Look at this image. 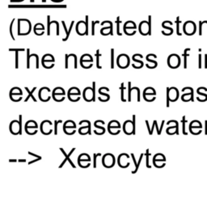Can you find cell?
Masks as SVG:
<instances>
[{
  "label": "cell",
  "mask_w": 207,
  "mask_h": 207,
  "mask_svg": "<svg viewBox=\"0 0 207 207\" xmlns=\"http://www.w3.org/2000/svg\"><path fill=\"white\" fill-rule=\"evenodd\" d=\"M30 49H27V69H29L30 68V57H31V55H30Z\"/></svg>",
  "instance_id": "obj_34"
},
{
  "label": "cell",
  "mask_w": 207,
  "mask_h": 207,
  "mask_svg": "<svg viewBox=\"0 0 207 207\" xmlns=\"http://www.w3.org/2000/svg\"><path fill=\"white\" fill-rule=\"evenodd\" d=\"M52 126H53V123L48 121V120H45L41 122V133L45 135H49L52 133Z\"/></svg>",
  "instance_id": "obj_7"
},
{
  "label": "cell",
  "mask_w": 207,
  "mask_h": 207,
  "mask_svg": "<svg viewBox=\"0 0 207 207\" xmlns=\"http://www.w3.org/2000/svg\"><path fill=\"white\" fill-rule=\"evenodd\" d=\"M150 57H151V54H149V55H147V56H146V59L148 61H150V62H151V63H153L155 67H157V66H158V63H157V61L151 60V58H150Z\"/></svg>",
  "instance_id": "obj_40"
},
{
  "label": "cell",
  "mask_w": 207,
  "mask_h": 207,
  "mask_svg": "<svg viewBox=\"0 0 207 207\" xmlns=\"http://www.w3.org/2000/svg\"><path fill=\"white\" fill-rule=\"evenodd\" d=\"M9 51H15V52H20V51H25V49H9Z\"/></svg>",
  "instance_id": "obj_52"
},
{
  "label": "cell",
  "mask_w": 207,
  "mask_h": 207,
  "mask_svg": "<svg viewBox=\"0 0 207 207\" xmlns=\"http://www.w3.org/2000/svg\"><path fill=\"white\" fill-rule=\"evenodd\" d=\"M86 23L84 21H79L78 22L77 25H76V33L80 36H83L86 35Z\"/></svg>",
  "instance_id": "obj_13"
},
{
  "label": "cell",
  "mask_w": 207,
  "mask_h": 207,
  "mask_svg": "<svg viewBox=\"0 0 207 207\" xmlns=\"http://www.w3.org/2000/svg\"><path fill=\"white\" fill-rule=\"evenodd\" d=\"M100 22L99 21H92V35L94 36L95 35V26L96 25H98Z\"/></svg>",
  "instance_id": "obj_37"
},
{
  "label": "cell",
  "mask_w": 207,
  "mask_h": 207,
  "mask_svg": "<svg viewBox=\"0 0 207 207\" xmlns=\"http://www.w3.org/2000/svg\"><path fill=\"white\" fill-rule=\"evenodd\" d=\"M102 164L106 168H111L115 164V157L113 154H105L102 158Z\"/></svg>",
  "instance_id": "obj_3"
},
{
  "label": "cell",
  "mask_w": 207,
  "mask_h": 207,
  "mask_svg": "<svg viewBox=\"0 0 207 207\" xmlns=\"http://www.w3.org/2000/svg\"><path fill=\"white\" fill-rule=\"evenodd\" d=\"M50 20V16H47V24H48V29H47V35L49 36L50 35V25H51V21L49 20Z\"/></svg>",
  "instance_id": "obj_41"
},
{
  "label": "cell",
  "mask_w": 207,
  "mask_h": 207,
  "mask_svg": "<svg viewBox=\"0 0 207 207\" xmlns=\"http://www.w3.org/2000/svg\"><path fill=\"white\" fill-rule=\"evenodd\" d=\"M117 64L118 67L122 69H126L130 64V57L126 54H120L117 58Z\"/></svg>",
  "instance_id": "obj_2"
},
{
  "label": "cell",
  "mask_w": 207,
  "mask_h": 207,
  "mask_svg": "<svg viewBox=\"0 0 207 207\" xmlns=\"http://www.w3.org/2000/svg\"><path fill=\"white\" fill-rule=\"evenodd\" d=\"M205 134H207V121L206 122V130H205Z\"/></svg>",
  "instance_id": "obj_59"
},
{
  "label": "cell",
  "mask_w": 207,
  "mask_h": 207,
  "mask_svg": "<svg viewBox=\"0 0 207 207\" xmlns=\"http://www.w3.org/2000/svg\"><path fill=\"white\" fill-rule=\"evenodd\" d=\"M189 50H190L189 49H186L184 50V67L185 69L187 68V57L189 56V54L187 53V52L189 51Z\"/></svg>",
  "instance_id": "obj_30"
},
{
  "label": "cell",
  "mask_w": 207,
  "mask_h": 207,
  "mask_svg": "<svg viewBox=\"0 0 207 207\" xmlns=\"http://www.w3.org/2000/svg\"><path fill=\"white\" fill-rule=\"evenodd\" d=\"M60 150H61V151L62 152V154H64V156H65V158H64V160L62 161V163H61V164L59 165V167H59V168H61L62 167L64 166V164H65L68 161V162L70 163V165L72 166V167H73V168H75L76 167H75V165L74 164V163L72 162V160H71V159L70 158V157L71 156V154H72V153H73L74 151L75 150V148H72V149H71V150L70 151V153L68 154L66 153L65 150H64V149H63V148H60Z\"/></svg>",
  "instance_id": "obj_8"
},
{
  "label": "cell",
  "mask_w": 207,
  "mask_h": 207,
  "mask_svg": "<svg viewBox=\"0 0 207 207\" xmlns=\"http://www.w3.org/2000/svg\"><path fill=\"white\" fill-rule=\"evenodd\" d=\"M167 89L168 90L170 101L171 102L176 101V100H178V97H179L178 89H177L176 87H167Z\"/></svg>",
  "instance_id": "obj_12"
},
{
  "label": "cell",
  "mask_w": 207,
  "mask_h": 207,
  "mask_svg": "<svg viewBox=\"0 0 207 207\" xmlns=\"http://www.w3.org/2000/svg\"><path fill=\"white\" fill-rule=\"evenodd\" d=\"M121 127H122V126H121L120 122H118V121H116V120H113V121L109 122V125H108V130H109V132L110 130H120Z\"/></svg>",
  "instance_id": "obj_15"
},
{
  "label": "cell",
  "mask_w": 207,
  "mask_h": 207,
  "mask_svg": "<svg viewBox=\"0 0 207 207\" xmlns=\"http://www.w3.org/2000/svg\"><path fill=\"white\" fill-rule=\"evenodd\" d=\"M25 90H26V92H28V94H29V95H28V96H27V97H26V99L25 100V103L29 101V100L30 99V98H32V99H33V100L34 102H37V99L34 97V96H33V92H34L37 90V87H34V88H33L32 91H30V90H29V88L27 87H25Z\"/></svg>",
  "instance_id": "obj_21"
},
{
  "label": "cell",
  "mask_w": 207,
  "mask_h": 207,
  "mask_svg": "<svg viewBox=\"0 0 207 207\" xmlns=\"http://www.w3.org/2000/svg\"><path fill=\"white\" fill-rule=\"evenodd\" d=\"M180 64V57L176 54H171L167 58V65L172 69L179 67Z\"/></svg>",
  "instance_id": "obj_6"
},
{
  "label": "cell",
  "mask_w": 207,
  "mask_h": 207,
  "mask_svg": "<svg viewBox=\"0 0 207 207\" xmlns=\"http://www.w3.org/2000/svg\"><path fill=\"white\" fill-rule=\"evenodd\" d=\"M143 96H156V92L153 87H146L143 91Z\"/></svg>",
  "instance_id": "obj_23"
},
{
  "label": "cell",
  "mask_w": 207,
  "mask_h": 207,
  "mask_svg": "<svg viewBox=\"0 0 207 207\" xmlns=\"http://www.w3.org/2000/svg\"><path fill=\"white\" fill-rule=\"evenodd\" d=\"M165 162H166V158H165V156H164L163 154H160V153L155 154L154 156V158H153V164H154V166H156V164H157L158 163H165Z\"/></svg>",
  "instance_id": "obj_17"
},
{
  "label": "cell",
  "mask_w": 207,
  "mask_h": 207,
  "mask_svg": "<svg viewBox=\"0 0 207 207\" xmlns=\"http://www.w3.org/2000/svg\"><path fill=\"white\" fill-rule=\"evenodd\" d=\"M133 90H136V91H138L137 89V87H131V82H129L128 83V101H131V92H132V91Z\"/></svg>",
  "instance_id": "obj_24"
},
{
  "label": "cell",
  "mask_w": 207,
  "mask_h": 207,
  "mask_svg": "<svg viewBox=\"0 0 207 207\" xmlns=\"http://www.w3.org/2000/svg\"><path fill=\"white\" fill-rule=\"evenodd\" d=\"M148 26H149V36L151 35V16H148Z\"/></svg>",
  "instance_id": "obj_44"
},
{
  "label": "cell",
  "mask_w": 207,
  "mask_h": 207,
  "mask_svg": "<svg viewBox=\"0 0 207 207\" xmlns=\"http://www.w3.org/2000/svg\"><path fill=\"white\" fill-rule=\"evenodd\" d=\"M14 22H15V19H13L12 22H11V25H10V35H11V37L12 38L13 41H15L16 39H15V37H14V35H13V31H12V27H13V24H14Z\"/></svg>",
  "instance_id": "obj_36"
},
{
  "label": "cell",
  "mask_w": 207,
  "mask_h": 207,
  "mask_svg": "<svg viewBox=\"0 0 207 207\" xmlns=\"http://www.w3.org/2000/svg\"><path fill=\"white\" fill-rule=\"evenodd\" d=\"M101 57V54L100 53V49L96 50V67L98 69H101L102 66L100 64V57Z\"/></svg>",
  "instance_id": "obj_25"
},
{
  "label": "cell",
  "mask_w": 207,
  "mask_h": 207,
  "mask_svg": "<svg viewBox=\"0 0 207 207\" xmlns=\"http://www.w3.org/2000/svg\"><path fill=\"white\" fill-rule=\"evenodd\" d=\"M29 154H30V155H32V156H34V157H36V158H41V156H39V155H37V154H33V153H32V152H30V151H29Z\"/></svg>",
  "instance_id": "obj_55"
},
{
  "label": "cell",
  "mask_w": 207,
  "mask_h": 207,
  "mask_svg": "<svg viewBox=\"0 0 207 207\" xmlns=\"http://www.w3.org/2000/svg\"><path fill=\"white\" fill-rule=\"evenodd\" d=\"M51 91L49 89V87H41L40 91H39V93H38V96L40 98V100H41V101L43 102H47L49 101V100H50V96H48L47 94L49 93Z\"/></svg>",
  "instance_id": "obj_9"
},
{
  "label": "cell",
  "mask_w": 207,
  "mask_h": 207,
  "mask_svg": "<svg viewBox=\"0 0 207 207\" xmlns=\"http://www.w3.org/2000/svg\"><path fill=\"white\" fill-rule=\"evenodd\" d=\"M16 91L14 89V87L11 89L10 91V99L14 102L20 101L22 100V96H23V92L22 91H18L17 92H15Z\"/></svg>",
  "instance_id": "obj_11"
},
{
  "label": "cell",
  "mask_w": 207,
  "mask_h": 207,
  "mask_svg": "<svg viewBox=\"0 0 207 207\" xmlns=\"http://www.w3.org/2000/svg\"><path fill=\"white\" fill-rule=\"evenodd\" d=\"M201 57H202V55L200 54V55H199V68H201V67H202V62H201L202 59H201Z\"/></svg>",
  "instance_id": "obj_57"
},
{
  "label": "cell",
  "mask_w": 207,
  "mask_h": 207,
  "mask_svg": "<svg viewBox=\"0 0 207 207\" xmlns=\"http://www.w3.org/2000/svg\"><path fill=\"white\" fill-rule=\"evenodd\" d=\"M85 18H86V20H85L86 28H87V30H86V36H87V35H88V16H87Z\"/></svg>",
  "instance_id": "obj_47"
},
{
  "label": "cell",
  "mask_w": 207,
  "mask_h": 207,
  "mask_svg": "<svg viewBox=\"0 0 207 207\" xmlns=\"http://www.w3.org/2000/svg\"><path fill=\"white\" fill-rule=\"evenodd\" d=\"M154 126H155V120L153 122V126H152V128H151V131H150V135H152V134H153V130H154Z\"/></svg>",
  "instance_id": "obj_56"
},
{
  "label": "cell",
  "mask_w": 207,
  "mask_h": 207,
  "mask_svg": "<svg viewBox=\"0 0 207 207\" xmlns=\"http://www.w3.org/2000/svg\"><path fill=\"white\" fill-rule=\"evenodd\" d=\"M45 1H46V0H42V2H43V3H45Z\"/></svg>",
  "instance_id": "obj_62"
},
{
  "label": "cell",
  "mask_w": 207,
  "mask_h": 207,
  "mask_svg": "<svg viewBox=\"0 0 207 207\" xmlns=\"http://www.w3.org/2000/svg\"><path fill=\"white\" fill-rule=\"evenodd\" d=\"M52 96H65L66 92L65 90L62 87H55L52 92Z\"/></svg>",
  "instance_id": "obj_22"
},
{
  "label": "cell",
  "mask_w": 207,
  "mask_h": 207,
  "mask_svg": "<svg viewBox=\"0 0 207 207\" xmlns=\"http://www.w3.org/2000/svg\"><path fill=\"white\" fill-rule=\"evenodd\" d=\"M93 155H94L93 167H94V168H96V167H97V161H96V158H97V157H99V156H100V155H101V154H100V153H98V154L95 153Z\"/></svg>",
  "instance_id": "obj_35"
},
{
  "label": "cell",
  "mask_w": 207,
  "mask_h": 207,
  "mask_svg": "<svg viewBox=\"0 0 207 207\" xmlns=\"http://www.w3.org/2000/svg\"><path fill=\"white\" fill-rule=\"evenodd\" d=\"M52 97L55 101L57 102H61L65 100V96H52Z\"/></svg>",
  "instance_id": "obj_32"
},
{
  "label": "cell",
  "mask_w": 207,
  "mask_h": 207,
  "mask_svg": "<svg viewBox=\"0 0 207 207\" xmlns=\"http://www.w3.org/2000/svg\"><path fill=\"white\" fill-rule=\"evenodd\" d=\"M83 97L87 102L96 101V92H94L93 88L90 87H86L83 92Z\"/></svg>",
  "instance_id": "obj_4"
},
{
  "label": "cell",
  "mask_w": 207,
  "mask_h": 207,
  "mask_svg": "<svg viewBox=\"0 0 207 207\" xmlns=\"http://www.w3.org/2000/svg\"><path fill=\"white\" fill-rule=\"evenodd\" d=\"M176 25H177V29H176V33H177V35L179 36H180L181 35V33H180V18L177 17L176 18Z\"/></svg>",
  "instance_id": "obj_42"
},
{
  "label": "cell",
  "mask_w": 207,
  "mask_h": 207,
  "mask_svg": "<svg viewBox=\"0 0 207 207\" xmlns=\"http://www.w3.org/2000/svg\"><path fill=\"white\" fill-rule=\"evenodd\" d=\"M143 98L146 101L148 102H152L154 101L155 100V96H143Z\"/></svg>",
  "instance_id": "obj_33"
},
{
  "label": "cell",
  "mask_w": 207,
  "mask_h": 207,
  "mask_svg": "<svg viewBox=\"0 0 207 207\" xmlns=\"http://www.w3.org/2000/svg\"><path fill=\"white\" fill-rule=\"evenodd\" d=\"M122 23V21L120 20V17L118 16L116 20V24H117V34L118 36H122V33H120V24Z\"/></svg>",
  "instance_id": "obj_26"
},
{
  "label": "cell",
  "mask_w": 207,
  "mask_h": 207,
  "mask_svg": "<svg viewBox=\"0 0 207 207\" xmlns=\"http://www.w3.org/2000/svg\"><path fill=\"white\" fill-rule=\"evenodd\" d=\"M37 128H38V125H37V122H35V121H33V120H29V121H28V122H26V124H25V132H26L27 130H32V129L37 130Z\"/></svg>",
  "instance_id": "obj_19"
},
{
  "label": "cell",
  "mask_w": 207,
  "mask_h": 207,
  "mask_svg": "<svg viewBox=\"0 0 207 207\" xmlns=\"http://www.w3.org/2000/svg\"><path fill=\"white\" fill-rule=\"evenodd\" d=\"M139 32L141 35L146 36L149 35V26H148V22L146 21H142L139 25Z\"/></svg>",
  "instance_id": "obj_14"
},
{
  "label": "cell",
  "mask_w": 207,
  "mask_h": 207,
  "mask_svg": "<svg viewBox=\"0 0 207 207\" xmlns=\"http://www.w3.org/2000/svg\"><path fill=\"white\" fill-rule=\"evenodd\" d=\"M120 89H121V100L122 102H126V100L125 99L124 97V90H125V87H124V83H122V85H121V87H120Z\"/></svg>",
  "instance_id": "obj_29"
},
{
  "label": "cell",
  "mask_w": 207,
  "mask_h": 207,
  "mask_svg": "<svg viewBox=\"0 0 207 207\" xmlns=\"http://www.w3.org/2000/svg\"><path fill=\"white\" fill-rule=\"evenodd\" d=\"M94 126H95V127H96V128L100 129V130H101L102 134H104L105 133V127H102V126H99V125H98V122H96H96H95V123H94Z\"/></svg>",
  "instance_id": "obj_39"
},
{
  "label": "cell",
  "mask_w": 207,
  "mask_h": 207,
  "mask_svg": "<svg viewBox=\"0 0 207 207\" xmlns=\"http://www.w3.org/2000/svg\"><path fill=\"white\" fill-rule=\"evenodd\" d=\"M155 128H156V130H157L158 135H160V134H161V133H160V131H159V129H158V125H157V121H156V120H155Z\"/></svg>",
  "instance_id": "obj_54"
},
{
  "label": "cell",
  "mask_w": 207,
  "mask_h": 207,
  "mask_svg": "<svg viewBox=\"0 0 207 207\" xmlns=\"http://www.w3.org/2000/svg\"><path fill=\"white\" fill-rule=\"evenodd\" d=\"M123 130L127 135H131L134 134L135 135L136 132V116L133 115V121L127 120L124 122L123 124Z\"/></svg>",
  "instance_id": "obj_1"
},
{
  "label": "cell",
  "mask_w": 207,
  "mask_h": 207,
  "mask_svg": "<svg viewBox=\"0 0 207 207\" xmlns=\"http://www.w3.org/2000/svg\"><path fill=\"white\" fill-rule=\"evenodd\" d=\"M146 167L147 168H151V166H150V164H149V158H150V153L149 152V149H147L146 151Z\"/></svg>",
  "instance_id": "obj_27"
},
{
  "label": "cell",
  "mask_w": 207,
  "mask_h": 207,
  "mask_svg": "<svg viewBox=\"0 0 207 207\" xmlns=\"http://www.w3.org/2000/svg\"><path fill=\"white\" fill-rule=\"evenodd\" d=\"M130 155H131V157H132L133 160H134V166H135V170L133 171H132V173H133V174H135V173L138 171V168H139V166H140V164H141V162H142V158H143V155H144V154H142V153L140 154V157H139V159H138V162L136 161V159H135V156H134V154H133V153H132V154H130Z\"/></svg>",
  "instance_id": "obj_16"
},
{
  "label": "cell",
  "mask_w": 207,
  "mask_h": 207,
  "mask_svg": "<svg viewBox=\"0 0 207 207\" xmlns=\"http://www.w3.org/2000/svg\"><path fill=\"white\" fill-rule=\"evenodd\" d=\"M18 162L25 163V162H26V159H18Z\"/></svg>",
  "instance_id": "obj_58"
},
{
  "label": "cell",
  "mask_w": 207,
  "mask_h": 207,
  "mask_svg": "<svg viewBox=\"0 0 207 207\" xmlns=\"http://www.w3.org/2000/svg\"><path fill=\"white\" fill-rule=\"evenodd\" d=\"M98 92H99V93L100 94L101 96H106V97L108 98L109 100V99H110V95H109V94H108V93H104V92H102V90L100 89V88H99V91H98Z\"/></svg>",
  "instance_id": "obj_48"
},
{
  "label": "cell",
  "mask_w": 207,
  "mask_h": 207,
  "mask_svg": "<svg viewBox=\"0 0 207 207\" xmlns=\"http://www.w3.org/2000/svg\"><path fill=\"white\" fill-rule=\"evenodd\" d=\"M146 127H147V130H148V132H149V134H150V131H151V129L150 128V126H149V122L147 120H146Z\"/></svg>",
  "instance_id": "obj_53"
},
{
  "label": "cell",
  "mask_w": 207,
  "mask_h": 207,
  "mask_svg": "<svg viewBox=\"0 0 207 207\" xmlns=\"http://www.w3.org/2000/svg\"><path fill=\"white\" fill-rule=\"evenodd\" d=\"M69 54H66L65 57V68L68 69V59H69Z\"/></svg>",
  "instance_id": "obj_50"
},
{
  "label": "cell",
  "mask_w": 207,
  "mask_h": 207,
  "mask_svg": "<svg viewBox=\"0 0 207 207\" xmlns=\"http://www.w3.org/2000/svg\"><path fill=\"white\" fill-rule=\"evenodd\" d=\"M16 161H18V160H16V159H10L9 160V162H11V163H13V162H16Z\"/></svg>",
  "instance_id": "obj_60"
},
{
  "label": "cell",
  "mask_w": 207,
  "mask_h": 207,
  "mask_svg": "<svg viewBox=\"0 0 207 207\" xmlns=\"http://www.w3.org/2000/svg\"><path fill=\"white\" fill-rule=\"evenodd\" d=\"M80 95H81V92H80L79 89L78 87H75L70 88L69 91H68V99L70 101H79L80 100V97H79Z\"/></svg>",
  "instance_id": "obj_5"
},
{
  "label": "cell",
  "mask_w": 207,
  "mask_h": 207,
  "mask_svg": "<svg viewBox=\"0 0 207 207\" xmlns=\"http://www.w3.org/2000/svg\"><path fill=\"white\" fill-rule=\"evenodd\" d=\"M62 121L61 120H59V121H54V134L55 135H57V125L59 124V123H61Z\"/></svg>",
  "instance_id": "obj_38"
},
{
  "label": "cell",
  "mask_w": 207,
  "mask_h": 207,
  "mask_svg": "<svg viewBox=\"0 0 207 207\" xmlns=\"http://www.w3.org/2000/svg\"><path fill=\"white\" fill-rule=\"evenodd\" d=\"M10 132L14 135L20 134V122L14 120L10 124Z\"/></svg>",
  "instance_id": "obj_10"
},
{
  "label": "cell",
  "mask_w": 207,
  "mask_h": 207,
  "mask_svg": "<svg viewBox=\"0 0 207 207\" xmlns=\"http://www.w3.org/2000/svg\"><path fill=\"white\" fill-rule=\"evenodd\" d=\"M61 24H62V25H63V28H64V30H65V33H66V37H64V38L62 39V41H67V40H68V38H69L70 33H71V30H72V28H73V25H74V21H72V22L70 23L69 30L66 29V23L64 22V21H62V22H61Z\"/></svg>",
  "instance_id": "obj_18"
},
{
  "label": "cell",
  "mask_w": 207,
  "mask_h": 207,
  "mask_svg": "<svg viewBox=\"0 0 207 207\" xmlns=\"http://www.w3.org/2000/svg\"><path fill=\"white\" fill-rule=\"evenodd\" d=\"M105 24H109L110 25V35L111 36H113V23L111 22V21H104L103 23L101 24L102 26H104Z\"/></svg>",
  "instance_id": "obj_31"
},
{
  "label": "cell",
  "mask_w": 207,
  "mask_h": 207,
  "mask_svg": "<svg viewBox=\"0 0 207 207\" xmlns=\"http://www.w3.org/2000/svg\"><path fill=\"white\" fill-rule=\"evenodd\" d=\"M70 129L75 130V129H76V124H75L74 122H73V121L68 120V121L65 122L64 125H63V131L65 132V131H66L67 130H70Z\"/></svg>",
  "instance_id": "obj_20"
},
{
  "label": "cell",
  "mask_w": 207,
  "mask_h": 207,
  "mask_svg": "<svg viewBox=\"0 0 207 207\" xmlns=\"http://www.w3.org/2000/svg\"><path fill=\"white\" fill-rule=\"evenodd\" d=\"M132 59H133V60H134V61H136V62H138V63H139V64L141 65V67H142V66H143V65H144L143 61H140V60H138V59H137V58H136V56H135V54H134V56H133V57H132Z\"/></svg>",
  "instance_id": "obj_45"
},
{
  "label": "cell",
  "mask_w": 207,
  "mask_h": 207,
  "mask_svg": "<svg viewBox=\"0 0 207 207\" xmlns=\"http://www.w3.org/2000/svg\"><path fill=\"white\" fill-rule=\"evenodd\" d=\"M19 52H16V68H19Z\"/></svg>",
  "instance_id": "obj_46"
},
{
  "label": "cell",
  "mask_w": 207,
  "mask_h": 207,
  "mask_svg": "<svg viewBox=\"0 0 207 207\" xmlns=\"http://www.w3.org/2000/svg\"><path fill=\"white\" fill-rule=\"evenodd\" d=\"M34 1H35V0H30V2H31V3H33Z\"/></svg>",
  "instance_id": "obj_61"
},
{
  "label": "cell",
  "mask_w": 207,
  "mask_h": 207,
  "mask_svg": "<svg viewBox=\"0 0 207 207\" xmlns=\"http://www.w3.org/2000/svg\"><path fill=\"white\" fill-rule=\"evenodd\" d=\"M110 67L111 69L114 68V49H111V59H110Z\"/></svg>",
  "instance_id": "obj_28"
},
{
  "label": "cell",
  "mask_w": 207,
  "mask_h": 207,
  "mask_svg": "<svg viewBox=\"0 0 207 207\" xmlns=\"http://www.w3.org/2000/svg\"><path fill=\"white\" fill-rule=\"evenodd\" d=\"M185 122H186V121H185V116H184L182 118V124H183V134H184V135H187V133L185 132Z\"/></svg>",
  "instance_id": "obj_43"
},
{
  "label": "cell",
  "mask_w": 207,
  "mask_h": 207,
  "mask_svg": "<svg viewBox=\"0 0 207 207\" xmlns=\"http://www.w3.org/2000/svg\"><path fill=\"white\" fill-rule=\"evenodd\" d=\"M19 122H20V135L22 134V115H19Z\"/></svg>",
  "instance_id": "obj_51"
},
{
  "label": "cell",
  "mask_w": 207,
  "mask_h": 207,
  "mask_svg": "<svg viewBox=\"0 0 207 207\" xmlns=\"http://www.w3.org/2000/svg\"><path fill=\"white\" fill-rule=\"evenodd\" d=\"M51 23L52 24H55V25H57V36H59V24H58V22L56 20H53V21H51Z\"/></svg>",
  "instance_id": "obj_49"
}]
</instances>
